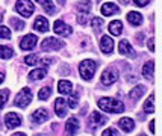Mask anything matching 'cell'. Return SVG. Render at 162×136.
Listing matches in <instances>:
<instances>
[{
	"instance_id": "ac0fdd59",
	"label": "cell",
	"mask_w": 162,
	"mask_h": 136,
	"mask_svg": "<svg viewBox=\"0 0 162 136\" xmlns=\"http://www.w3.org/2000/svg\"><path fill=\"white\" fill-rule=\"evenodd\" d=\"M34 29L38 32H47L49 30V21L46 17H36V20L34 21Z\"/></svg>"
},
{
	"instance_id": "4dcf8cb0",
	"label": "cell",
	"mask_w": 162,
	"mask_h": 136,
	"mask_svg": "<svg viewBox=\"0 0 162 136\" xmlns=\"http://www.w3.org/2000/svg\"><path fill=\"white\" fill-rule=\"evenodd\" d=\"M8 97H9V89H0V109L5 107Z\"/></svg>"
},
{
	"instance_id": "d590c367",
	"label": "cell",
	"mask_w": 162,
	"mask_h": 136,
	"mask_svg": "<svg viewBox=\"0 0 162 136\" xmlns=\"http://www.w3.org/2000/svg\"><path fill=\"white\" fill-rule=\"evenodd\" d=\"M102 136H121L117 132V128H112V127H109V128H106L105 132H103V135Z\"/></svg>"
},
{
	"instance_id": "52a82bcc",
	"label": "cell",
	"mask_w": 162,
	"mask_h": 136,
	"mask_svg": "<svg viewBox=\"0 0 162 136\" xmlns=\"http://www.w3.org/2000/svg\"><path fill=\"white\" fill-rule=\"evenodd\" d=\"M106 121H108V118L105 115H102L100 112H93L89 119H88V124H89L91 128H97L100 126H103V124H106Z\"/></svg>"
},
{
	"instance_id": "7402d4cb",
	"label": "cell",
	"mask_w": 162,
	"mask_h": 136,
	"mask_svg": "<svg viewBox=\"0 0 162 136\" xmlns=\"http://www.w3.org/2000/svg\"><path fill=\"white\" fill-rule=\"evenodd\" d=\"M144 92H145V86L144 85H137L135 88H132V89H130L129 97H130L132 100H138V98H141V97H143V94Z\"/></svg>"
},
{
	"instance_id": "f1b7e54d",
	"label": "cell",
	"mask_w": 162,
	"mask_h": 136,
	"mask_svg": "<svg viewBox=\"0 0 162 136\" xmlns=\"http://www.w3.org/2000/svg\"><path fill=\"white\" fill-rule=\"evenodd\" d=\"M50 95H51V88L44 86V88H41V91L38 92V98H40V100H47Z\"/></svg>"
},
{
	"instance_id": "1f68e13d",
	"label": "cell",
	"mask_w": 162,
	"mask_h": 136,
	"mask_svg": "<svg viewBox=\"0 0 162 136\" xmlns=\"http://www.w3.org/2000/svg\"><path fill=\"white\" fill-rule=\"evenodd\" d=\"M38 62H40V56L38 55H29V56L24 58V64H27V65H36Z\"/></svg>"
},
{
	"instance_id": "e575fe53",
	"label": "cell",
	"mask_w": 162,
	"mask_h": 136,
	"mask_svg": "<svg viewBox=\"0 0 162 136\" xmlns=\"http://www.w3.org/2000/svg\"><path fill=\"white\" fill-rule=\"evenodd\" d=\"M68 106L70 107H73V109H74V107H77V104H79V94H73V95H71V97H70L68 98Z\"/></svg>"
},
{
	"instance_id": "5b68a950",
	"label": "cell",
	"mask_w": 162,
	"mask_h": 136,
	"mask_svg": "<svg viewBox=\"0 0 162 136\" xmlns=\"http://www.w3.org/2000/svg\"><path fill=\"white\" fill-rule=\"evenodd\" d=\"M117 80H118V70H117V68L109 67V68H106V70L103 71V74H102V83L103 85L109 86V85H112V83H115Z\"/></svg>"
},
{
	"instance_id": "9c48e42d",
	"label": "cell",
	"mask_w": 162,
	"mask_h": 136,
	"mask_svg": "<svg viewBox=\"0 0 162 136\" xmlns=\"http://www.w3.org/2000/svg\"><path fill=\"white\" fill-rule=\"evenodd\" d=\"M118 51H120V55H124V56H129V58H135V56H137L133 47L130 45V43H129L127 39H121V41H120Z\"/></svg>"
},
{
	"instance_id": "ba28073f",
	"label": "cell",
	"mask_w": 162,
	"mask_h": 136,
	"mask_svg": "<svg viewBox=\"0 0 162 136\" xmlns=\"http://www.w3.org/2000/svg\"><path fill=\"white\" fill-rule=\"evenodd\" d=\"M53 30H55V34L61 35V36H68V35H71V32H73V29H71L68 24H65L64 21H61V20H56V21H55Z\"/></svg>"
},
{
	"instance_id": "74e56055",
	"label": "cell",
	"mask_w": 162,
	"mask_h": 136,
	"mask_svg": "<svg viewBox=\"0 0 162 136\" xmlns=\"http://www.w3.org/2000/svg\"><path fill=\"white\" fill-rule=\"evenodd\" d=\"M147 47H148V50H150V51H154V41H153V38H148V39H147Z\"/></svg>"
},
{
	"instance_id": "277c9868",
	"label": "cell",
	"mask_w": 162,
	"mask_h": 136,
	"mask_svg": "<svg viewBox=\"0 0 162 136\" xmlns=\"http://www.w3.org/2000/svg\"><path fill=\"white\" fill-rule=\"evenodd\" d=\"M32 102V92H30V89L29 88H23L20 92L17 94V97H15V106L18 107H26V106H29Z\"/></svg>"
},
{
	"instance_id": "60d3db41",
	"label": "cell",
	"mask_w": 162,
	"mask_h": 136,
	"mask_svg": "<svg viewBox=\"0 0 162 136\" xmlns=\"http://www.w3.org/2000/svg\"><path fill=\"white\" fill-rule=\"evenodd\" d=\"M137 39L139 44H143V41H144V34H137Z\"/></svg>"
},
{
	"instance_id": "cb8c5ba5",
	"label": "cell",
	"mask_w": 162,
	"mask_h": 136,
	"mask_svg": "<svg viewBox=\"0 0 162 136\" xmlns=\"http://www.w3.org/2000/svg\"><path fill=\"white\" fill-rule=\"evenodd\" d=\"M46 76H47V70H46V68H36L34 71H30L29 79H30V80H41V79H44Z\"/></svg>"
},
{
	"instance_id": "83f0119b",
	"label": "cell",
	"mask_w": 162,
	"mask_h": 136,
	"mask_svg": "<svg viewBox=\"0 0 162 136\" xmlns=\"http://www.w3.org/2000/svg\"><path fill=\"white\" fill-rule=\"evenodd\" d=\"M77 9H79L80 12H84V14H88L89 9H91V2H89V0H84V2L77 3Z\"/></svg>"
},
{
	"instance_id": "5bb4252c",
	"label": "cell",
	"mask_w": 162,
	"mask_h": 136,
	"mask_svg": "<svg viewBox=\"0 0 162 136\" xmlns=\"http://www.w3.org/2000/svg\"><path fill=\"white\" fill-rule=\"evenodd\" d=\"M30 119H32V123H35V124H41V123L49 119V112L46 111V109H36L30 115Z\"/></svg>"
},
{
	"instance_id": "836d02e7",
	"label": "cell",
	"mask_w": 162,
	"mask_h": 136,
	"mask_svg": "<svg viewBox=\"0 0 162 136\" xmlns=\"http://www.w3.org/2000/svg\"><path fill=\"white\" fill-rule=\"evenodd\" d=\"M11 38V30L6 26H0V39H9Z\"/></svg>"
},
{
	"instance_id": "6da1fadb",
	"label": "cell",
	"mask_w": 162,
	"mask_h": 136,
	"mask_svg": "<svg viewBox=\"0 0 162 136\" xmlns=\"http://www.w3.org/2000/svg\"><path fill=\"white\" fill-rule=\"evenodd\" d=\"M97 106L105 112H109V113H121L124 112V104L120 102V100H115V98H111V97H103L97 102Z\"/></svg>"
},
{
	"instance_id": "7dc6e473",
	"label": "cell",
	"mask_w": 162,
	"mask_h": 136,
	"mask_svg": "<svg viewBox=\"0 0 162 136\" xmlns=\"http://www.w3.org/2000/svg\"><path fill=\"white\" fill-rule=\"evenodd\" d=\"M2 20H3V15H2V14H0V21H2Z\"/></svg>"
},
{
	"instance_id": "681fc988",
	"label": "cell",
	"mask_w": 162,
	"mask_h": 136,
	"mask_svg": "<svg viewBox=\"0 0 162 136\" xmlns=\"http://www.w3.org/2000/svg\"><path fill=\"white\" fill-rule=\"evenodd\" d=\"M139 136H145V135H139Z\"/></svg>"
},
{
	"instance_id": "9a60e30c",
	"label": "cell",
	"mask_w": 162,
	"mask_h": 136,
	"mask_svg": "<svg viewBox=\"0 0 162 136\" xmlns=\"http://www.w3.org/2000/svg\"><path fill=\"white\" fill-rule=\"evenodd\" d=\"M77 130H79V121H77V118H74V117L68 118L67 124H65V132H67V136H74L77 133Z\"/></svg>"
},
{
	"instance_id": "f546056e",
	"label": "cell",
	"mask_w": 162,
	"mask_h": 136,
	"mask_svg": "<svg viewBox=\"0 0 162 136\" xmlns=\"http://www.w3.org/2000/svg\"><path fill=\"white\" fill-rule=\"evenodd\" d=\"M91 26H93V29L95 32H100V30H102V26H103V18L94 17L93 20H91Z\"/></svg>"
},
{
	"instance_id": "8992f818",
	"label": "cell",
	"mask_w": 162,
	"mask_h": 136,
	"mask_svg": "<svg viewBox=\"0 0 162 136\" xmlns=\"http://www.w3.org/2000/svg\"><path fill=\"white\" fill-rule=\"evenodd\" d=\"M64 47V41H61L58 38H53V36H49L46 38L43 43H41V49L43 50H59Z\"/></svg>"
},
{
	"instance_id": "d6a6232c",
	"label": "cell",
	"mask_w": 162,
	"mask_h": 136,
	"mask_svg": "<svg viewBox=\"0 0 162 136\" xmlns=\"http://www.w3.org/2000/svg\"><path fill=\"white\" fill-rule=\"evenodd\" d=\"M11 24H12V27H14L15 30H21V29L24 27V21H21V20H18V18L12 17L11 18Z\"/></svg>"
},
{
	"instance_id": "f35d334b",
	"label": "cell",
	"mask_w": 162,
	"mask_h": 136,
	"mask_svg": "<svg viewBox=\"0 0 162 136\" xmlns=\"http://www.w3.org/2000/svg\"><path fill=\"white\" fill-rule=\"evenodd\" d=\"M135 3H137L138 6H145V5H148V2L150 0H133Z\"/></svg>"
},
{
	"instance_id": "b9f144b4",
	"label": "cell",
	"mask_w": 162,
	"mask_h": 136,
	"mask_svg": "<svg viewBox=\"0 0 162 136\" xmlns=\"http://www.w3.org/2000/svg\"><path fill=\"white\" fill-rule=\"evenodd\" d=\"M148 128H150L152 133H154V121H150V123H148Z\"/></svg>"
},
{
	"instance_id": "e0dca14e",
	"label": "cell",
	"mask_w": 162,
	"mask_h": 136,
	"mask_svg": "<svg viewBox=\"0 0 162 136\" xmlns=\"http://www.w3.org/2000/svg\"><path fill=\"white\" fill-rule=\"evenodd\" d=\"M118 127L121 128L123 132L129 133V132H132V130L135 128V121L132 118H129V117H124V118H121L118 121Z\"/></svg>"
},
{
	"instance_id": "8d00e7d4",
	"label": "cell",
	"mask_w": 162,
	"mask_h": 136,
	"mask_svg": "<svg viewBox=\"0 0 162 136\" xmlns=\"http://www.w3.org/2000/svg\"><path fill=\"white\" fill-rule=\"evenodd\" d=\"M86 21H88V14L80 12V14L77 15V23H79V24H86Z\"/></svg>"
},
{
	"instance_id": "3957f363",
	"label": "cell",
	"mask_w": 162,
	"mask_h": 136,
	"mask_svg": "<svg viewBox=\"0 0 162 136\" xmlns=\"http://www.w3.org/2000/svg\"><path fill=\"white\" fill-rule=\"evenodd\" d=\"M15 9L20 15L23 17H30L35 11V5L30 2V0H18L17 5H15Z\"/></svg>"
},
{
	"instance_id": "c3c4849f",
	"label": "cell",
	"mask_w": 162,
	"mask_h": 136,
	"mask_svg": "<svg viewBox=\"0 0 162 136\" xmlns=\"http://www.w3.org/2000/svg\"><path fill=\"white\" fill-rule=\"evenodd\" d=\"M58 2H64V0H58Z\"/></svg>"
},
{
	"instance_id": "484cf974",
	"label": "cell",
	"mask_w": 162,
	"mask_h": 136,
	"mask_svg": "<svg viewBox=\"0 0 162 136\" xmlns=\"http://www.w3.org/2000/svg\"><path fill=\"white\" fill-rule=\"evenodd\" d=\"M36 2L43 6L44 11H46L47 14H55L56 8H55V5H53V2H51V0H36Z\"/></svg>"
},
{
	"instance_id": "2e32d148",
	"label": "cell",
	"mask_w": 162,
	"mask_h": 136,
	"mask_svg": "<svg viewBox=\"0 0 162 136\" xmlns=\"http://www.w3.org/2000/svg\"><path fill=\"white\" fill-rule=\"evenodd\" d=\"M102 14L103 15H106V17H109V15H114V14H118L120 12V8L115 5V3H112V2H108V3H103L102 5Z\"/></svg>"
},
{
	"instance_id": "7c38bea8",
	"label": "cell",
	"mask_w": 162,
	"mask_h": 136,
	"mask_svg": "<svg viewBox=\"0 0 162 136\" xmlns=\"http://www.w3.org/2000/svg\"><path fill=\"white\" fill-rule=\"evenodd\" d=\"M5 123H6V127L8 128H15L21 124V118L18 117L15 112H9L5 117Z\"/></svg>"
},
{
	"instance_id": "7bdbcfd3",
	"label": "cell",
	"mask_w": 162,
	"mask_h": 136,
	"mask_svg": "<svg viewBox=\"0 0 162 136\" xmlns=\"http://www.w3.org/2000/svg\"><path fill=\"white\" fill-rule=\"evenodd\" d=\"M137 80V76H127V82H135Z\"/></svg>"
},
{
	"instance_id": "30bf717a",
	"label": "cell",
	"mask_w": 162,
	"mask_h": 136,
	"mask_svg": "<svg viewBox=\"0 0 162 136\" xmlns=\"http://www.w3.org/2000/svg\"><path fill=\"white\" fill-rule=\"evenodd\" d=\"M36 36L32 34L26 35V36H23L21 38V41H20V49L21 50H32L35 45H36Z\"/></svg>"
},
{
	"instance_id": "d6986e66",
	"label": "cell",
	"mask_w": 162,
	"mask_h": 136,
	"mask_svg": "<svg viewBox=\"0 0 162 136\" xmlns=\"http://www.w3.org/2000/svg\"><path fill=\"white\" fill-rule=\"evenodd\" d=\"M109 34L114 35V36H118V35H121V32H123V23L120 21V20H114V21H111L109 23Z\"/></svg>"
},
{
	"instance_id": "44dd1931",
	"label": "cell",
	"mask_w": 162,
	"mask_h": 136,
	"mask_svg": "<svg viewBox=\"0 0 162 136\" xmlns=\"http://www.w3.org/2000/svg\"><path fill=\"white\" fill-rule=\"evenodd\" d=\"M127 21L132 26H139L143 23V15L139 12H137V11H130L127 14Z\"/></svg>"
},
{
	"instance_id": "8fae6325",
	"label": "cell",
	"mask_w": 162,
	"mask_h": 136,
	"mask_svg": "<svg viewBox=\"0 0 162 136\" xmlns=\"http://www.w3.org/2000/svg\"><path fill=\"white\" fill-rule=\"evenodd\" d=\"M100 50L105 55H111L114 51V39L111 36H108V35L102 36V39H100Z\"/></svg>"
},
{
	"instance_id": "bcb514c9",
	"label": "cell",
	"mask_w": 162,
	"mask_h": 136,
	"mask_svg": "<svg viewBox=\"0 0 162 136\" xmlns=\"http://www.w3.org/2000/svg\"><path fill=\"white\" fill-rule=\"evenodd\" d=\"M12 136H26V135H24V133H14Z\"/></svg>"
},
{
	"instance_id": "7a4b0ae2",
	"label": "cell",
	"mask_w": 162,
	"mask_h": 136,
	"mask_svg": "<svg viewBox=\"0 0 162 136\" xmlns=\"http://www.w3.org/2000/svg\"><path fill=\"white\" fill-rule=\"evenodd\" d=\"M97 70V64L91 59H85L79 64V73H80V77L84 80H91Z\"/></svg>"
},
{
	"instance_id": "4fadbf2b",
	"label": "cell",
	"mask_w": 162,
	"mask_h": 136,
	"mask_svg": "<svg viewBox=\"0 0 162 136\" xmlns=\"http://www.w3.org/2000/svg\"><path fill=\"white\" fill-rule=\"evenodd\" d=\"M67 100L65 98H56V102H55V111H56V115L59 117V118H64L65 115H67Z\"/></svg>"
},
{
	"instance_id": "d4e9b609",
	"label": "cell",
	"mask_w": 162,
	"mask_h": 136,
	"mask_svg": "<svg viewBox=\"0 0 162 136\" xmlns=\"http://www.w3.org/2000/svg\"><path fill=\"white\" fill-rule=\"evenodd\" d=\"M144 112L145 113H153L154 112V94H150L148 98L144 103Z\"/></svg>"
},
{
	"instance_id": "f6af8a7d",
	"label": "cell",
	"mask_w": 162,
	"mask_h": 136,
	"mask_svg": "<svg viewBox=\"0 0 162 136\" xmlns=\"http://www.w3.org/2000/svg\"><path fill=\"white\" fill-rule=\"evenodd\" d=\"M120 2H121L123 5H129V0H120Z\"/></svg>"
},
{
	"instance_id": "4316f807",
	"label": "cell",
	"mask_w": 162,
	"mask_h": 136,
	"mask_svg": "<svg viewBox=\"0 0 162 136\" xmlns=\"http://www.w3.org/2000/svg\"><path fill=\"white\" fill-rule=\"evenodd\" d=\"M14 56V50L11 47H6V45H0V58L2 59H9Z\"/></svg>"
},
{
	"instance_id": "ee69618b",
	"label": "cell",
	"mask_w": 162,
	"mask_h": 136,
	"mask_svg": "<svg viewBox=\"0 0 162 136\" xmlns=\"http://www.w3.org/2000/svg\"><path fill=\"white\" fill-rule=\"evenodd\" d=\"M3 80H5V76H3V73H0V83H2Z\"/></svg>"
},
{
	"instance_id": "603a6c76",
	"label": "cell",
	"mask_w": 162,
	"mask_h": 136,
	"mask_svg": "<svg viewBox=\"0 0 162 136\" xmlns=\"http://www.w3.org/2000/svg\"><path fill=\"white\" fill-rule=\"evenodd\" d=\"M58 91L59 94H71L73 92V85L68 80H59L58 83Z\"/></svg>"
},
{
	"instance_id": "ab89813d",
	"label": "cell",
	"mask_w": 162,
	"mask_h": 136,
	"mask_svg": "<svg viewBox=\"0 0 162 136\" xmlns=\"http://www.w3.org/2000/svg\"><path fill=\"white\" fill-rule=\"evenodd\" d=\"M59 71H61V74H68V73H70L68 65H64V68H62V70H59Z\"/></svg>"
},
{
	"instance_id": "ffe728a7",
	"label": "cell",
	"mask_w": 162,
	"mask_h": 136,
	"mask_svg": "<svg viewBox=\"0 0 162 136\" xmlns=\"http://www.w3.org/2000/svg\"><path fill=\"white\" fill-rule=\"evenodd\" d=\"M153 73H154V62L153 60L145 62L144 67H143V76L145 79H148V80H152L153 79Z\"/></svg>"
}]
</instances>
